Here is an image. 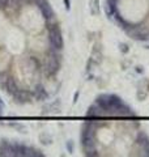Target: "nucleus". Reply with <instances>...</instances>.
I'll list each match as a JSON object with an SVG mask.
<instances>
[{
	"instance_id": "nucleus-2",
	"label": "nucleus",
	"mask_w": 149,
	"mask_h": 157,
	"mask_svg": "<svg viewBox=\"0 0 149 157\" xmlns=\"http://www.w3.org/2000/svg\"><path fill=\"white\" fill-rule=\"evenodd\" d=\"M85 156H149V139L136 113L115 94L98 96L81 127Z\"/></svg>"
},
{
	"instance_id": "nucleus-3",
	"label": "nucleus",
	"mask_w": 149,
	"mask_h": 157,
	"mask_svg": "<svg viewBox=\"0 0 149 157\" xmlns=\"http://www.w3.org/2000/svg\"><path fill=\"white\" fill-rule=\"evenodd\" d=\"M106 14L128 37L149 46V0H105Z\"/></svg>"
},
{
	"instance_id": "nucleus-1",
	"label": "nucleus",
	"mask_w": 149,
	"mask_h": 157,
	"mask_svg": "<svg viewBox=\"0 0 149 157\" xmlns=\"http://www.w3.org/2000/svg\"><path fill=\"white\" fill-rule=\"evenodd\" d=\"M63 46L48 0H0V89L12 101L36 104L51 96Z\"/></svg>"
}]
</instances>
